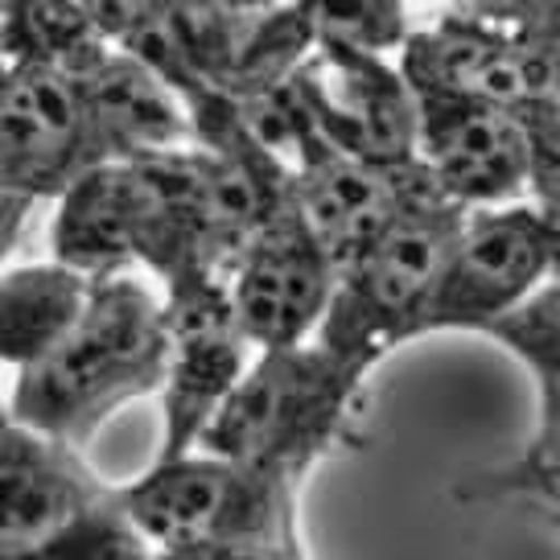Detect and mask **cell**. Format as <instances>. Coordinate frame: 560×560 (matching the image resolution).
Segmentation results:
<instances>
[{
  "instance_id": "cell-1",
  "label": "cell",
  "mask_w": 560,
  "mask_h": 560,
  "mask_svg": "<svg viewBox=\"0 0 560 560\" xmlns=\"http://www.w3.org/2000/svg\"><path fill=\"white\" fill-rule=\"evenodd\" d=\"M165 368V289L144 272L104 277L95 280L83 322L42 363L18 371L4 420L83 450L120 408L158 396Z\"/></svg>"
},
{
  "instance_id": "cell-2",
  "label": "cell",
  "mask_w": 560,
  "mask_h": 560,
  "mask_svg": "<svg viewBox=\"0 0 560 560\" xmlns=\"http://www.w3.org/2000/svg\"><path fill=\"white\" fill-rule=\"evenodd\" d=\"M462 219L466 210L438 190L417 198L359 260L342 268L330 314L314 338L317 347L368 375L400 342L429 334V310Z\"/></svg>"
},
{
  "instance_id": "cell-3",
  "label": "cell",
  "mask_w": 560,
  "mask_h": 560,
  "mask_svg": "<svg viewBox=\"0 0 560 560\" xmlns=\"http://www.w3.org/2000/svg\"><path fill=\"white\" fill-rule=\"evenodd\" d=\"M363 380L368 375L317 342L260 350L198 450L305 478L317 457L347 433L350 404Z\"/></svg>"
},
{
  "instance_id": "cell-4",
  "label": "cell",
  "mask_w": 560,
  "mask_h": 560,
  "mask_svg": "<svg viewBox=\"0 0 560 560\" xmlns=\"http://www.w3.org/2000/svg\"><path fill=\"white\" fill-rule=\"evenodd\" d=\"M301 474L194 450L116 487V503L153 552L298 532Z\"/></svg>"
},
{
  "instance_id": "cell-5",
  "label": "cell",
  "mask_w": 560,
  "mask_h": 560,
  "mask_svg": "<svg viewBox=\"0 0 560 560\" xmlns=\"http://www.w3.org/2000/svg\"><path fill=\"white\" fill-rule=\"evenodd\" d=\"M107 165V149L79 79L46 62H4L0 79V194L4 252L37 202H58L91 170Z\"/></svg>"
},
{
  "instance_id": "cell-6",
  "label": "cell",
  "mask_w": 560,
  "mask_h": 560,
  "mask_svg": "<svg viewBox=\"0 0 560 560\" xmlns=\"http://www.w3.org/2000/svg\"><path fill=\"white\" fill-rule=\"evenodd\" d=\"M170 368L161 384L158 462L194 454L260 350L247 342L223 277H186L165 289Z\"/></svg>"
},
{
  "instance_id": "cell-7",
  "label": "cell",
  "mask_w": 560,
  "mask_h": 560,
  "mask_svg": "<svg viewBox=\"0 0 560 560\" xmlns=\"http://www.w3.org/2000/svg\"><path fill=\"white\" fill-rule=\"evenodd\" d=\"M293 88L330 153L371 165H417L420 104L400 62L342 42H317Z\"/></svg>"
},
{
  "instance_id": "cell-8",
  "label": "cell",
  "mask_w": 560,
  "mask_h": 560,
  "mask_svg": "<svg viewBox=\"0 0 560 560\" xmlns=\"http://www.w3.org/2000/svg\"><path fill=\"white\" fill-rule=\"evenodd\" d=\"M552 277L548 231L536 202L466 210L429 310V334H487Z\"/></svg>"
},
{
  "instance_id": "cell-9",
  "label": "cell",
  "mask_w": 560,
  "mask_h": 560,
  "mask_svg": "<svg viewBox=\"0 0 560 560\" xmlns=\"http://www.w3.org/2000/svg\"><path fill=\"white\" fill-rule=\"evenodd\" d=\"M417 165L445 202L482 210L532 198L536 161L515 112L450 91H417Z\"/></svg>"
},
{
  "instance_id": "cell-10",
  "label": "cell",
  "mask_w": 560,
  "mask_h": 560,
  "mask_svg": "<svg viewBox=\"0 0 560 560\" xmlns=\"http://www.w3.org/2000/svg\"><path fill=\"white\" fill-rule=\"evenodd\" d=\"M231 305L256 350H284L314 342L338 293V268L317 244L298 202L264 223L228 277Z\"/></svg>"
},
{
  "instance_id": "cell-11",
  "label": "cell",
  "mask_w": 560,
  "mask_h": 560,
  "mask_svg": "<svg viewBox=\"0 0 560 560\" xmlns=\"http://www.w3.org/2000/svg\"><path fill=\"white\" fill-rule=\"evenodd\" d=\"M396 62L412 91H450L515 116L536 95V50L503 9H450L412 30Z\"/></svg>"
},
{
  "instance_id": "cell-12",
  "label": "cell",
  "mask_w": 560,
  "mask_h": 560,
  "mask_svg": "<svg viewBox=\"0 0 560 560\" xmlns=\"http://www.w3.org/2000/svg\"><path fill=\"white\" fill-rule=\"evenodd\" d=\"M0 557L30 552L58 532L104 508L116 487H104L74 445L4 420L0 433Z\"/></svg>"
},
{
  "instance_id": "cell-13",
  "label": "cell",
  "mask_w": 560,
  "mask_h": 560,
  "mask_svg": "<svg viewBox=\"0 0 560 560\" xmlns=\"http://www.w3.org/2000/svg\"><path fill=\"white\" fill-rule=\"evenodd\" d=\"M429 190L420 165H371L342 153H326L293 177V202L338 277Z\"/></svg>"
},
{
  "instance_id": "cell-14",
  "label": "cell",
  "mask_w": 560,
  "mask_h": 560,
  "mask_svg": "<svg viewBox=\"0 0 560 560\" xmlns=\"http://www.w3.org/2000/svg\"><path fill=\"white\" fill-rule=\"evenodd\" d=\"M88 95L95 132L104 140L107 161H137L177 153L194 144L190 107L158 70L137 54L112 46L83 74H74Z\"/></svg>"
},
{
  "instance_id": "cell-15",
  "label": "cell",
  "mask_w": 560,
  "mask_h": 560,
  "mask_svg": "<svg viewBox=\"0 0 560 560\" xmlns=\"http://www.w3.org/2000/svg\"><path fill=\"white\" fill-rule=\"evenodd\" d=\"M95 280L58 260L4 268L0 280V359L13 371L42 363L91 305Z\"/></svg>"
},
{
  "instance_id": "cell-16",
  "label": "cell",
  "mask_w": 560,
  "mask_h": 560,
  "mask_svg": "<svg viewBox=\"0 0 560 560\" xmlns=\"http://www.w3.org/2000/svg\"><path fill=\"white\" fill-rule=\"evenodd\" d=\"M474 503H536L548 520H560V384L540 387V424L524 454L499 466V470L474 478L470 487H462Z\"/></svg>"
},
{
  "instance_id": "cell-17",
  "label": "cell",
  "mask_w": 560,
  "mask_h": 560,
  "mask_svg": "<svg viewBox=\"0 0 560 560\" xmlns=\"http://www.w3.org/2000/svg\"><path fill=\"white\" fill-rule=\"evenodd\" d=\"M317 42H342L368 54H400L412 37L408 0H298Z\"/></svg>"
},
{
  "instance_id": "cell-18",
  "label": "cell",
  "mask_w": 560,
  "mask_h": 560,
  "mask_svg": "<svg viewBox=\"0 0 560 560\" xmlns=\"http://www.w3.org/2000/svg\"><path fill=\"white\" fill-rule=\"evenodd\" d=\"M487 338L508 347L532 371L536 387L560 384V280H544L520 310L490 326Z\"/></svg>"
},
{
  "instance_id": "cell-19",
  "label": "cell",
  "mask_w": 560,
  "mask_h": 560,
  "mask_svg": "<svg viewBox=\"0 0 560 560\" xmlns=\"http://www.w3.org/2000/svg\"><path fill=\"white\" fill-rule=\"evenodd\" d=\"M0 560H158L153 544L128 524V515L116 503V490L104 508H95L88 520L58 532L54 540L37 544L30 552H13Z\"/></svg>"
},
{
  "instance_id": "cell-20",
  "label": "cell",
  "mask_w": 560,
  "mask_h": 560,
  "mask_svg": "<svg viewBox=\"0 0 560 560\" xmlns=\"http://www.w3.org/2000/svg\"><path fill=\"white\" fill-rule=\"evenodd\" d=\"M158 560H310L301 548L298 532L284 536H252V540H214L190 544V548H170L158 552Z\"/></svg>"
},
{
  "instance_id": "cell-21",
  "label": "cell",
  "mask_w": 560,
  "mask_h": 560,
  "mask_svg": "<svg viewBox=\"0 0 560 560\" xmlns=\"http://www.w3.org/2000/svg\"><path fill=\"white\" fill-rule=\"evenodd\" d=\"M174 0H83V9L91 13V21L100 25V34L112 46H124L170 9Z\"/></svg>"
},
{
  "instance_id": "cell-22",
  "label": "cell",
  "mask_w": 560,
  "mask_h": 560,
  "mask_svg": "<svg viewBox=\"0 0 560 560\" xmlns=\"http://www.w3.org/2000/svg\"><path fill=\"white\" fill-rule=\"evenodd\" d=\"M536 210L544 219V231H548V252H552V280H560V186L548 194H536L532 198Z\"/></svg>"
},
{
  "instance_id": "cell-23",
  "label": "cell",
  "mask_w": 560,
  "mask_h": 560,
  "mask_svg": "<svg viewBox=\"0 0 560 560\" xmlns=\"http://www.w3.org/2000/svg\"><path fill=\"white\" fill-rule=\"evenodd\" d=\"M450 9H494V4H508V0H445Z\"/></svg>"
}]
</instances>
